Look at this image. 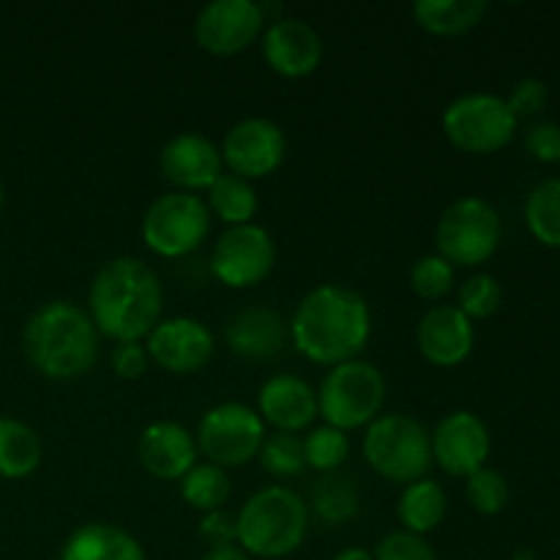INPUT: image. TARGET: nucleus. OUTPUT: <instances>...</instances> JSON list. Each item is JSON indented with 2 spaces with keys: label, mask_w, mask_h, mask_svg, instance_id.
<instances>
[{
  "label": "nucleus",
  "mask_w": 560,
  "mask_h": 560,
  "mask_svg": "<svg viewBox=\"0 0 560 560\" xmlns=\"http://www.w3.org/2000/svg\"><path fill=\"white\" fill-rule=\"evenodd\" d=\"M288 328L290 342L306 361L337 366L342 361L359 359L370 342V301L348 284H315L299 301Z\"/></svg>",
  "instance_id": "1"
},
{
  "label": "nucleus",
  "mask_w": 560,
  "mask_h": 560,
  "mask_svg": "<svg viewBox=\"0 0 560 560\" xmlns=\"http://www.w3.org/2000/svg\"><path fill=\"white\" fill-rule=\"evenodd\" d=\"M162 279L140 257H113L88 288V315L98 337L113 342H145L162 320Z\"/></svg>",
  "instance_id": "2"
},
{
  "label": "nucleus",
  "mask_w": 560,
  "mask_h": 560,
  "mask_svg": "<svg viewBox=\"0 0 560 560\" xmlns=\"http://www.w3.org/2000/svg\"><path fill=\"white\" fill-rule=\"evenodd\" d=\"M98 331L88 310L66 299L36 306L22 326V353L38 375L74 381L98 359Z\"/></svg>",
  "instance_id": "3"
},
{
  "label": "nucleus",
  "mask_w": 560,
  "mask_h": 560,
  "mask_svg": "<svg viewBox=\"0 0 560 560\" xmlns=\"http://www.w3.org/2000/svg\"><path fill=\"white\" fill-rule=\"evenodd\" d=\"M310 523V506L299 492L284 485L260 487L235 514V545L249 558H288L306 541Z\"/></svg>",
  "instance_id": "4"
},
{
  "label": "nucleus",
  "mask_w": 560,
  "mask_h": 560,
  "mask_svg": "<svg viewBox=\"0 0 560 560\" xmlns=\"http://www.w3.org/2000/svg\"><path fill=\"white\" fill-rule=\"evenodd\" d=\"M317 392V419L342 432L366 430L386 405L388 383L381 366L366 359H350L328 366Z\"/></svg>",
  "instance_id": "5"
},
{
  "label": "nucleus",
  "mask_w": 560,
  "mask_h": 560,
  "mask_svg": "<svg viewBox=\"0 0 560 560\" xmlns=\"http://www.w3.org/2000/svg\"><path fill=\"white\" fill-rule=\"evenodd\" d=\"M364 457L370 468L394 485H410L432 470L430 430L416 416L381 413L364 430Z\"/></svg>",
  "instance_id": "6"
},
{
  "label": "nucleus",
  "mask_w": 560,
  "mask_h": 560,
  "mask_svg": "<svg viewBox=\"0 0 560 560\" xmlns=\"http://www.w3.org/2000/svg\"><path fill=\"white\" fill-rule=\"evenodd\" d=\"M503 238L501 213L485 197L465 195L443 208L435 224L438 255L452 266L474 268L490 260Z\"/></svg>",
  "instance_id": "7"
},
{
  "label": "nucleus",
  "mask_w": 560,
  "mask_h": 560,
  "mask_svg": "<svg viewBox=\"0 0 560 560\" xmlns=\"http://www.w3.org/2000/svg\"><path fill=\"white\" fill-rule=\"evenodd\" d=\"M211 211L202 195L164 191L145 208L140 222L142 244L159 257L178 260L200 249L211 235Z\"/></svg>",
  "instance_id": "8"
},
{
  "label": "nucleus",
  "mask_w": 560,
  "mask_h": 560,
  "mask_svg": "<svg viewBox=\"0 0 560 560\" xmlns=\"http://www.w3.org/2000/svg\"><path fill=\"white\" fill-rule=\"evenodd\" d=\"M443 135L457 151L495 153L514 140L517 118L498 93H463L443 109Z\"/></svg>",
  "instance_id": "9"
},
{
  "label": "nucleus",
  "mask_w": 560,
  "mask_h": 560,
  "mask_svg": "<svg viewBox=\"0 0 560 560\" xmlns=\"http://www.w3.org/2000/svg\"><path fill=\"white\" fill-rule=\"evenodd\" d=\"M268 427L260 413L244 402H219L202 413L197 424V452L219 468H244L260 454Z\"/></svg>",
  "instance_id": "10"
},
{
  "label": "nucleus",
  "mask_w": 560,
  "mask_h": 560,
  "mask_svg": "<svg viewBox=\"0 0 560 560\" xmlns=\"http://www.w3.org/2000/svg\"><path fill=\"white\" fill-rule=\"evenodd\" d=\"M277 266V241L262 224L249 222L217 235L211 273L230 290H246L268 279Z\"/></svg>",
  "instance_id": "11"
},
{
  "label": "nucleus",
  "mask_w": 560,
  "mask_h": 560,
  "mask_svg": "<svg viewBox=\"0 0 560 560\" xmlns=\"http://www.w3.org/2000/svg\"><path fill=\"white\" fill-rule=\"evenodd\" d=\"M219 151H222L228 173L241 175L246 180H257L277 173L279 164L288 156V137L277 120L249 115V118L235 120L224 131Z\"/></svg>",
  "instance_id": "12"
},
{
  "label": "nucleus",
  "mask_w": 560,
  "mask_h": 560,
  "mask_svg": "<svg viewBox=\"0 0 560 560\" xmlns=\"http://www.w3.org/2000/svg\"><path fill=\"white\" fill-rule=\"evenodd\" d=\"M268 16L255 0H211L195 16V42L211 55H238L262 36Z\"/></svg>",
  "instance_id": "13"
},
{
  "label": "nucleus",
  "mask_w": 560,
  "mask_h": 560,
  "mask_svg": "<svg viewBox=\"0 0 560 560\" xmlns=\"http://www.w3.org/2000/svg\"><path fill=\"white\" fill-rule=\"evenodd\" d=\"M432 465L448 476L468 479L476 470L487 468L492 452V438L485 419L474 410H452L430 432Z\"/></svg>",
  "instance_id": "14"
},
{
  "label": "nucleus",
  "mask_w": 560,
  "mask_h": 560,
  "mask_svg": "<svg viewBox=\"0 0 560 560\" xmlns=\"http://www.w3.org/2000/svg\"><path fill=\"white\" fill-rule=\"evenodd\" d=\"M151 364L173 375H191L208 366L217 353L213 331L202 320L189 315L162 317L145 337Z\"/></svg>",
  "instance_id": "15"
},
{
  "label": "nucleus",
  "mask_w": 560,
  "mask_h": 560,
  "mask_svg": "<svg viewBox=\"0 0 560 560\" xmlns=\"http://www.w3.org/2000/svg\"><path fill=\"white\" fill-rule=\"evenodd\" d=\"M260 38L266 63L288 80L310 77L320 69L326 55L320 31L301 16H271Z\"/></svg>",
  "instance_id": "16"
},
{
  "label": "nucleus",
  "mask_w": 560,
  "mask_h": 560,
  "mask_svg": "<svg viewBox=\"0 0 560 560\" xmlns=\"http://www.w3.org/2000/svg\"><path fill=\"white\" fill-rule=\"evenodd\" d=\"M159 167L175 191L189 195H206L213 180L224 173L219 142L202 131H178L170 137L159 153Z\"/></svg>",
  "instance_id": "17"
},
{
  "label": "nucleus",
  "mask_w": 560,
  "mask_h": 560,
  "mask_svg": "<svg viewBox=\"0 0 560 560\" xmlns=\"http://www.w3.org/2000/svg\"><path fill=\"white\" fill-rule=\"evenodd\" d=\"M255 410L260 413L262 424L273 427V432L301 435L317 419V392L301 375L277 372L262 381Z\"/></svg>",
  "instance_id": "18"
},
{
  "label": "nucleus",
  "mask_w": 560,
  "mask_h": 560,
  "mask_svg": "<svg viewBox=\"0 0 560 560\" xmlns=\"http://www.w3.org/2000/svg\"><path fill=\"white\" fill-rule=\"evenodd\" d=\"M416 345L424 361L432 366H459L476 345V328L470 317L454 304H438L421 315L419 328H416Z\"/></svg>",
  "instance_id": "19"
},
{
  "label": "nucleus",
  "mask_w": 560,
  "mask_h": 560,
  "mask_svg": "<svg viewBox=\"0 0 560 560\" xmlns=\"http://www.w3.org/2000/svg\"><path fill=\"white\" fill-rule=\"evenodd\" d=\"M197 441L178 421H151L137 441V459L162 481H180L197 465Z\"/></svg>",
  "instance_id": "20"
},
{
  "label": "nucleus",
  "mask_w": 560,
  "mask_h": 560,
  "mask_svg": "<svg viewBox=\"0 0 560 560\" xmlns=\"http://www.w3.org/2000/svg\"><path fill=\"white\" fill-rule=\"evenodd\" d=\"M224 342L238 359L268 361L290 342V328L273 306L252 304L230 315Z\"/></svg>",
  "instance_id": "21"
},
{
  "label": "nucleus",
  "mask_w": 560,
  "mask_h": 560,
  "mask_svg": "<svg viewBox=\"0 0 560 560\" xmlns=\"http://www.w3.org/2000/svg\"><path fill=\"white\" fill-rule=\"evenodd\" d=\"M58 560H148L140 541L113 523H85L66 536Z\"/></svg>",
  "instance_id": "22"
},
{
  "label": "nucleus",
  "mask_w": 560,
  "mask_h": 560,
  "mask_svg": "<svg viewBox=\"0 0 560 560\" xmlns=\"http://www.w3.org/2000/svg\"><path fill=\"white\" fill-rule=\"evenodd\" d=\"M448 512V495L441 481L424 476L419 481H410L402 487V495L397 501V517L402 530L416 536H427L441 528Z\"/></svg>",
  "instance_id": "23"
},
{
  "label": "nucleus",
  "mask_w": 560,
  "mask_h": 560,
  "mask_svg": "<svg viewBox=\"0 0 560 560\" xmlns=\"http://www.w3.org/2000/svg\"><path fill=\"white\" fill-rule=\"evenodd\" d=\"M44 443L38 432L14 416H0V479L20 481L38 470Z\"/></svg>",
  "instance_id": "24"
},
{
  "label": "nucleus",
  "mask_w": 560,
  "mask_h": 560,
  "mask_svg": "<svg viewBox=\"0 0 560 560\" xmlns=\"http://www.w3.org/2000/svg\"><path fill=\"white\" fill-rule=\"evenodd\" d=\"M410 14L432 36H459L485 20L487 0H416Z\"/></svg>",
  "instance_id": "25"
},
{
  "label": "nucleus",
  "mask_w": 560,
  "mask_h": 560,
  "mask_svg": "<svg viewBox=\"0 0 560 560\" xmlns=\"http://www.w3.org/2000/svg\"><path fill=\"white\" fill-rule=\"evenodd\" d=\"M202 200H206L211 217H217L228 228L255 222L257 208H260V197H257L255 184L241 178V175L228 173V170L213 180L211 189L202 195Z\"/></svg>",
  "instance_id": "26"
},
{
  "label": "nucleus",
  "mask_w": 560,
  "mask_h": 560,
  "mask_svg": "<svg viewBox=\"0 0 560 560\" xmlns=\"http://www.w3.org/2000/svg\"><path fill=\"white\" fill-rule=\"evenodd\" d=\"M306 506L310 514L326 525H342L353 520L359 514V487L353 476H345L342 470L320 476L312 487V501Z\"/></svg>",
  "instance_id": "27"
},
{
  "label": "nucleus",
  "mask_w": 560,
  "mask_h": 560,
  "mask_svg": "<svg viewBox=\"0 0 560 560\" xmlns=\"http://www.w3.org/2000/svg\"><path fill=\"white\" fill-rule=\"evenodd\" d=\"M525 224L539 244L560 249V178H545L525 197Z\"/></svg>",
  "instance_id": "28"
},
{
  "label": "nucleus",
  "mask_w": 560,
  "mask_h": 560,
  "mask_svg": "<svg viewBox=\"0 0 560 560\" xmlns=\"http://www.w3.org/2000/svg\"><path fill=\"white\" fill-rule=\"evenodd\" d=\"M180 485V498H184L186 506H191L195 512H217L224 509L230 498V476L228 470L219 468L213 463H200L197 459L195 468L178 481Z\"/></svg>",
  "instance_id": "29"
},
{
  "label": "nucleus",
  "mask_w": 560,
  "mask_h": 560,
  "mask_svg": "<svg viewBox=\"0 0 560 560\" xmlns=\"http://www.w3.org/2000/svg\"><path fill=\"white\" fill-rule=\"evenodd\" d=\"M301 446H304V463L306 468L317 470V474H337L350 457V438L348 432L337 430V427H312L306 435H301Z\"/></svg>",
  "instance_id": "30"
},
{
  "label": "nucleus",
  "mask_w": 560,
  "mask_h": 560,
  "mask_svg": "<svg viewBox=\"0 0 560 560\" xmlns=\"http://www.w3.org/2000/svg\"><path fill=\"white\" fill-rule=\"evenodd\" d=\"M257 459H260L262 470L273 479H295L306 470L301 435H293V432H271V435H266Z\"/></svg>",
  "instance_id": "31"
},
{
  "label": "nucleus",
  "mask_w": 560,
  "mask_h": 560,
  "mask_svg": "<svg viewBox=\"0 0 560 560\" xmlns=\"http://www.w3.org/2000/svg\"><path fill=\"white\" fill-rule=\"evenodd\" d=\"M503 304V290L492 273H474V277L465 279L457 290V310L463 312L470 320H487V317L495 315Z\"/></svg>",
  "instance_id": "32"
},
{
  "label": "nucleus",
  "mask_w": 560,
  "mask_h": 560,
  "mask_svg": "<svg viewBox=\"0 0 560 560\" xmlns=\"http://www.w3.org/2000/svg\"><path fill=\"white\" fill-rule=\"evenodd\" d=\"M509 481L501 470L481 468L474 476L465 479V498H468L470 509L485 517H495L509 506Z\"/></svg>",
  "instance_id": "33"
},
{
  "label": "nucleus",
  "mask_w": 560,
  "mask_h": 560,
  "mask_svg": "<svg viewBox=\"0 0 560 560\" xmlns=\"http://www.w3.org/2000/svg\"><path fill=\"white\" fill-rule=\"evenodd\" d=\"M410 288L416 295L427 301H438L454 290V266L441 257L438 252L421 255L419 260L410 266Z\"/></svg>",
  "instance_id": "34"
},
{
  "label": "nucleus",
  "mask_w": 560,
  "mask_h": 560,
  "mask_svg": "<svg viewBox=\"0 0 560 560\" xmlns=\"http://www.w3.org/2000/svg\"><path fill=\"white\" fill-rule=\"evenodd\" d=\"M375 560H438L435 550L427 541V536L408 534V530H388L381 541H377Z\"/></svg>",
  "instance_id": "35"
},
{
  "label": "nucleus",
  "mask_w": 560,
  "mask_h": 560,
  "mask_svg": "<svg viewBox=\"0 0 560 560\" xmlns=\"http://www.w3.org/2000/svg\"><path fill=\"white\" fill-rule=\"evenodd\" d=\"M547 102H550V88L539 77H523L520 82H514L512 93L506 96L509 109H512L517 120L539 115L547 107Z\"/></svg>",
  "instance_id": "36"
},
{
  "label": "nucleus",
  "mask_w": 560,
  "mask_h": 560,
  "mask_svg": "<svg viewBox=\"0 0 560 560\" xmlns=\"http://www.w3.org/2000/svg\"><path fill=\"white\" fill-rule=\"evenodd\" d=\"M109 366L124 381H137L151 366V355H148L145 342H115L113 353H109Z\"/></svg>",
  "instance_id": "37"
},
{
  "label": "nucleus",
  "mask_w": 560,
  "mask_h": 560,
  "mask_svg": "<svg viewBox=\"0 0 560 560\" xmlns=\"http://www.w3.org/2000/svg\"><path fill=\"white\" fill-rule=\"evenodd\" d=\"M525 148L539 162H560V126L552 120H539L525 135Z\"/></svg>",
  "instance_id": "38"
},
{
  "label": "nucleus",
  "mask_w": 560,
  "mask_h": 560,
  "mask_svg": "<svg viewBox=\"0 0 560 560\" xmlns=\"http://www.w3.org/2000/svg\"><path fill=\"white\" fill-rule=\"evenodd\" d=\"M200 536L208 541V547L235 545V514L224 512V509L202 514Z\"/></svg>",
  "instance_id": "39"
},
{
  "label": "nucleus",
  "mask_w": 560,
  "mask_h": 560,
  "mask_svg": "<svg viewBox=\"0 0 560 560\" xmlns=\"http://www.w3.org/2000/svg\"><path fill=\"white\" fill-rule=\"evenodd\" d=\"M200 560H252V558L246 556L238 545H219V547H208L206 556Z\"/></svg>",
  "instance_id": "40"
},
{
  "label": "nucleus",
  "mask_w": 560,
  "mask_h": 560,
  "mask_svg": "<svg viewBox=\"0 0 560 560\" xmlns=\"http://www.w3.org/2000/svg\"><path fill=\"white\" fill-rule=\"evenodd\" d=\"M331 560H375V558H372V552L366 550V547H345V550H339Z\"/></svg>",
  "instance_id": "41"
},
{
  "label": "nucleus",
  "mask_w": 560,
  "mask_h": 560,
  "mask_svg": "<svg viewBox=\"0 0 560 560\" xmlns=\"http://www.w3.org/2000/svg\"><path fill=\"white\" fill-rule=\"evenodd\" d=\"M514 560H536V558H534V552H530V550H520L517 556H514Z\"/></svg>",
  "instance_id": "42"
},
{
  "label": "nucleus",
  "mask_w": 560,
  "mask_h": 560,
  "mask_svg": "<svg viewBox=\"0 0 560 560\" xmlns=\"http://www.w3.org/2000/svg\"><path fill=\"white\" fill-rule=\"evenodd\" d=\"M3 200H5V195H3V184H0V211H3Z\"/></svg>",
  "instance_id": "43"
}]
</instances>
